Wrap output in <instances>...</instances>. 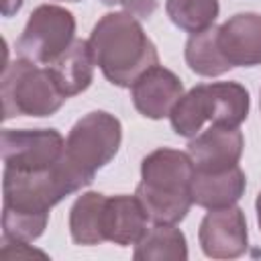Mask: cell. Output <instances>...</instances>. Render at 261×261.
Segmentation results:
<instances>
[{
	"mask_svg": "<svg viewBox=\"0 0 261 261\" xmlns=\"http://www.w3.org/2000/svg\"><path fill=\"white\" fill-rule=\"evenodd\" d=\"M90 186L63 157L55 167L41 171L2 173V243L29 245L37 241L49 222V210L73 192Z\"/></svg>",
	"mask_w": 261,
	"mask_h": 261,
	"instance_id": "6da1fadb",
	"label": "cell"
},
{
	"mask_svg": "<svg viewBox=\"0 0 261 261\" xmlns=\"http://www.w3.org/2000/svg\"><path fill=\"white\" fill-rule=\"evenodd\" d=\"M88 41L102 75L118 88H130L141 73L159 63L157 47L130 12L104 14Z\"/></svg>",
	"mask_w": 261,
	"mask_h": 261,
	"instance_id": "7a4b0ae2",
	"label": "cell"
},
{
	"mask_svg": "<svg viewBox=\"0 0 261 261\" xmlns=\"http://www.w3.org/2000/svg\"><path fill=\"white\" fill-rule=\"evenodd\" d=\"M192 177L194 163L188 153L169 147L151 151L141 161V184L135 190L149 220L161 224L181 222L194 204Z\"/></svg>",
	"mask_w": 261,
	"mask_h": 261,
	"instance_id": "3957f363",
	"label": "cell"
},
{
	"mask_svg": "<svg viewBox=\"0 0 261 261\" xmlns=\"http://www.w3.org/2000/svg\"><path fill=\"white\" fill-rule=\"evenodd\" d=\"M0 96L4 120L14 116H51L67 100L47 65L22 57L4 67Z\"/></svg>",
	"mask_w": 261,
	"mask_h": 261,
	"instance_id": "277c9868",
	"label": "cell"
},
{
	"mask_svg": "<svg viewBox=\"0 0 261 261\" xmlns=\"http://www.w3.org/2000/svg\"><path fill=\"white\" fill-rule=\"evenodd\" d=\"M120 143V120L106 110H94L71 126L65 139V159L80 175L92 184L96 171L114 159Z\"/></svg>",
	"mask_w": 261,
	"mask_h": 261,
	"instance_id": "5b68a950",
	"label": "cell"
},
{
	"mask_svg": "<svg viewBox=\"0 0 261 261\" xmlns=\"http://www.w3.org/2000/svg\"><path fill=\"white\" fill-rule=\"evenodd\" d=\"M75 41V18L73 14L57 4L37 6L22 35L16 41V53L22 59L39 65L53 63L71 43Z\"/></svg>",
	"mask_w": 261,
	"mask_h": 261,
	"instance_id": "8992f818",
	"label": "cell"
},
{
	"mask_svg": "<svg viewBox=\"0 0 261 261\" xmlns=\"http://www.w3.org/2000/svg\"><path fill=\"white\" fill-rule=\"evenodd\" d=\"M0 147L4 167L16 171L49 169L65 157V139L55 128H4Z\"/></svg>",
	"mask_w": 261,
	"mask_h": 261,
	"instance_id": "52a82bcc",
	"label": "cell"
},
{
	"mask_svg": "<svg viewBox=\"0 0 261 261\" xmlns=\"http://www.w3.org/2000/svg\"><path fill=\"white\" fill-rule=\"evenodd\" d=\"M202 253L210 259H237L249 247L247 218L239 206L208 210L198 228Z\"/></svg>",
	"mask_w": 261,
	"mask_h": 261,
	"instance_id": "ba28073f",
	"label": "cell"
},
{
	"mask_svg": "<svg viewBox=\"0 0 261 261\" xmlns=\"http://www.w3.org/2000/svg\"><path fill=\"white\" fill-rule=\"evenodd\" d=\"M243 147L245 139L239 128L210 124V128L190 139L188 155L196 171H224L239 165Z\"/></svg>",
	"mask_w": 261,
	"mask_h": 261,
	"instance_id": "9c48e42d",
	"label": "cell"
},
{
	"mask_svg": "<svg viewBox=\"0 0 261 261\" xmlns=\"http://www.w3.org/2000/svg\"><path fill=\"white\" fill-rule=\"evenodd\" d=\"M184 96L181 80L163 65H153L130 86V98L139 114L151 120L169 116L175 102Z\"/></svg>",
	"mask_w": 261,
	"mask_h": 261,
	"instance_id": "30bf717a",
	"label": "cell"
},
{
	"mask_svg": "<svg viewBox=\"0 0 261 261\" xmlns=\"http://www.w3.org/2000/svg\"><path fill=\"white\" fill-rule=\"evenodd\" d=\"M218 47L230 67L261 65V14L239 12L218 27Z\"/></svg>",
	"mask_w": 261,
	"mask_h": 261,
	"instance_id": "8fae6325",
	"label": "cell"
},
{
	"mask_svg": "<svg viewBox=\"0 0 261 261\" xmlns=\"http://www.w3.org/2000/svg\"><path fill=\"white\" fill-rule=\"evenodd\" d=\"M247 188L245 171L234 165L224 171H196L192 177V200L206 210L226 208L241 200Z\"/></svg>",
	"mask_w": 261,
	"mask_h": 261,
	"instance_id": "7c38bea8",
	"label": "cell"
},
{
	"mask_svg": "<svg viewBox=\"0 0 261 261\" xmlns=\"http://www.w3.org/2000/svg\"><path fill=\"white\" fill-rule=\"evenodd\" d=\"M147 212L137 196H108L104 206V239L128 247L137 245L147 230Z\"/></svg>",
	"mask_w": 261,
	"mask_h": 261,
	"instance_id": "4fadbf2b",
	"label": "cell"
},
{
	"mask_svg": "<svg viewBox=\"0 0 261 261\" xmlns=\"http://www.w3.org/2000/svg\"><path fill=\"white\" fill-rule=\"evenodd\" d=\"M94 53L90 47V41L75 39L53 63L47 67L51 69L59 90L71 98L82 92H86L94 80Z\"/></svg>",
	"mask_w": 261,
	"mask_h": 261,
	"instance_id": "5bb4252c",
	"label": "cell"
},
{
	"mask_svg": "<svg viewBox=\"0 0 261 261\" xmlns=\"http://www.w3.org/2000/svg\"><path fill=\"white\" fill-rule=\"evenodd\" d=\"M206 90L212 124L239 128L247 120L251 98L245 86L239 82H212L206 84Z\"/></svg>",
	"mask_w": 261,
	"mask_h": 261,
	"instance_id": "9a60e30c",
	"label": "cell"
},
{
	"mask_svg": "<svg viewBox=\"0 0 261 261\" xmlns=\"http://www.w3.org/2000/svg\"><path fill=\"white\" fill-rule=\"evenodd\" d=\"M108 196L100 192L82 194L69 210V232L75 245H100L104 243V206Z\"/></svg>",
	"mask_w": 261,
	"mask_h": 261,
	"instance_id": "2e32d148",
	"label": "cell"
},
{
	"mask_svg": "<svg viewBox=\"0 0 261 261\" xmlns=\"http://www.w3.org/2000/svg\"><path fill=\"white\" fill-rule=\"evenodd\" d=\"M135 261H186L188 241L175 224L155 222L139 239L133 251Z\"/></svg>",
	"mask_w": 261,
	"mask_h": 261,
	"instance_id": "e0dca14e",
	"label": "cell"
},
{
	"mask_svg": "<svg viewBox=\"0 0 261 261\" xmlns=\"http://www.w3.org/2000/svg\"><path fill=\"white\" fill-rule=\"evenodd\" d=\"M186 63L188 67L202 77H218L232 69L228 61L224 59L220 47H218V27L212 24L202 33L190 35L186 43Z\"/></svg>",
	"mask_w": 261,
	"mask_h": 261,
	"instance_id": "ac0fdd59",
	"label": "cell"
},
{
	"mask_svg": "<svg viewBox=\"0 0 261 261\" xmlns=\"http://www.w3.org/2000/svg\"><path fill=\"white\" fill-rule=\"evenodd\" d=\"M206 120H210L208 90L206 84H198L175 102L169 112V122L179 137L192 139L202 130Z\"/></svg>",
	"mask_w": 261,
	"mask_h": 261,
	"instance_id": "d6986e66",
	"label": "cell"
},
{
	"mask_svg": "<svg viewBox=\"0 0 261 261\" xmlns=\"http://www.w3.org/2000/svg\"><path fill=\"white\" fill-rule=\"evenodd\" d=\"M169 20L184 33L196 35L214 24L220 12L218 0H165Z\"/></svg>",
	"mask_w": 261,
	"mask_h": 261,
	"instance_id": "ffe728a7",
	"label": "cell"
},
{
	"mask_svg": "<svg viewBox=\"0 0 261 261\" xmlns=\"http://www.w3.org/2000/svg\"><path fill=\"white\" fill-rule=\"evenodd\" d=\"M102 4L122 6L124 12H130L133 16H139V18H149L157 8V0H102Z\"/></svg>",
	"mask_w": 261,
	"mask_h": 261,
	"instance_id": "44dd1931",
	"label": "cell"
},
{
	"mask_svg": "<svg viewBox=\"0 0 261 261\" xmlns=\"http://www.w3.org/2000/svg\"><path fill=\"white\" fill-rule=\"evenodd\" d=\"M22 2H24V0H2V16H6V18L14 16V14L20 10Z\"/></svg>",
	"mask_w": 261,
	"mask_h": 261,
	"instance_id": "7402d4cb",
	"label": "cell"
},
{
	"mask_svg": "<svg viewBox=\"0 0 261 261\" xmlns=\"http://www.w3.org/2000/svg\"><path fill=\"white\" fill-rule=\"evenodd\" d=\"M255 208H257V222H259V228H261V192H259V196H257Z\"/></svg>",
	"mask_w": 261,
	"mask_h": 261,
	"instance_id": "603a6c76",
	"label": "cell"
},
{
	"mask_svg": "<svg viewBox=\"0 0 261 261\" xmlns=\"http://www.w3.org/2000/svg\"><path fill=\"white\" fill-rule=\"evenodd\" d=\"M63 2H80V0H63Z\"/></svg>",
	"mask_w": 261,
	"mask_h": 261,
	"instance_id": "cb8c5ba5",
	"label": "cell"
}]
</instances>
